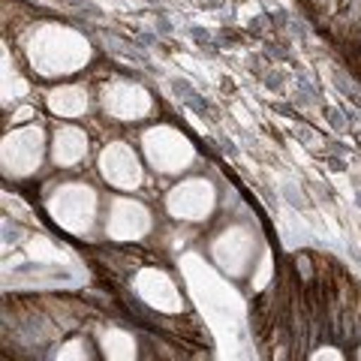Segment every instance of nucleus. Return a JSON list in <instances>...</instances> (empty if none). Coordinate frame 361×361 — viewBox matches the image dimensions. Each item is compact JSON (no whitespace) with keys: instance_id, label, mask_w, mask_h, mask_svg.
Here are the masks:
<instances>
[{"instance_id":"obj_9","label":"nucleus","mask_w":361,"mask_h":361,"mask_svg":"<svg viewBox=\"0 0 361 361\" xmlns=\"http://www.w3.org/2000/svg\"><path fill=\"white\" fill-rule=\"evenodd\" d=\"M214 259L220 262V268L226 271V274H244L247 265H250V259H253V238H250V232H244V229H232V232H226L223 238L214 244Z\"/></svg>"},{"instance_id":"obj_16","label":"nucleus","mask_w":361,"mask_h":361,"mask_svg":"<svg viewBox=\"0 0 361 361\" xmlns=\"http://www.w3.org/2000/svg\"><path fill=\"white\" fill-rule=\"evenodd\" d=\"M313 358L316 361H322V358H341V353H337V349H331V346H325V349H316V353H313Z\"/></svg>"},{"instance_id":"obj_2","label":"nucleus","mask_w":361,"mask_h":361,"mask_svg":"<svg viewBox=\"0 0 361 361\" xmlns=\"http://www.w3.org/2000/svg\"><path fill=\"white\" fill-rule=\"evenodd\" d=\"M49 214L66 232H87L97 217V193L85 184H66L49 199Z\"/></svg>"},{"instance_id":"obj_3","label":"nucleus","mask_w":361,"mask_h":361,"mask_svg":"<svg viewBox=\"0 0 361 361\" xmlns=\"http://www.w3.org/2000/svg\"><path fill=\"white\" fill-rule=\"evenodd\" d=\"M145 157L151 160L154 169L160 172H180L193 163V145H190L178 130L169 127H154L145 133Z\"/></svg>"},{"instance_id":"obj_14","label":"nucleus","mask_w":361,"mask_h":361,"mask_svg":"<svg viewBox=\"0 0 361 361\" xmlns=\"http://www.w3.org/2000/svg\"><path fill=\"white\" fill-rule=\"evenodd\" d=\"M58 358H87V349L82 341H70L58 349Z\"/></svg>"},{"instance_id":"obj_5","label":"nucleus","mask_w":361,"mask_h":361,"mask_svg":"<svg viewBox=\"0 0 361 361\" xmlns=\"http://www.w3.org/2000/svg\"><path fill=\"white\" fill-rule=\"evenodd\" d=\"M166 205H169V214L178 220H205L214 211V187L202 178L184 180V184H178L169 193Z\"/></svg>"},{"instance_id":"obj_17","label":"nucleus","mask_w":361,"mask_h":361,"mask_svg":"<svg viewBox=\"0 0 361 361\" xmlns=\"http://www.w3.org/2000/svg\"><path fill=\"white\" fill-rule=\"evenodd\" d=\"M358 355H361V353H358Z\"/></svg>"},{"instance_id":"obj_15","label":"nucleus","mask_w":361,"mask_h":361,"mask_svg":"<svg viewBox=\"0 0 361 361\" xmlns=\"http://www.w3.org/2000/svg\"><path fill=\"white\" fill-rule=\"evenodd\" d=\"M268 274H271V259L265 256V262H262V268H259V277H256V289H259V286H265V280H268Z\"/></svg>"},{"instance_id":"obj_8","label":"nucleus","mask_w":361,"mask_h":361,"mask_svg":"<svg viewBox=\"0 0 361 361\" xmlns=\"http://www.w3.org/2000/svg\"><path fill=\"white\" fill-rule=\"evenodd\" d=\"M148 229H151L148 208L135 205V202H127V199L111 202V211H109V235L111 238L135 241V238H142Z\"/></svg>"},{"instance_id":"obj_1","label":"nucleus","mask_w":361,"mask_h":361,"mask_svg":"<svg viewBox=\"0 0 361 361\" xmlns=\"http://www.w3.org/2000/svg\"><path fill=\"white\" fill-rule=\"evenodd\" d=\"M33 70H39L42 75H61V73H75L82 70L90 58V49L85 37H78L75 30H66L58 25L39 27L33 33V39L27 45Z\"/></svg>"},{"instance_id":"obj_11","label":"nucleus","mask_w":361,"mask_h":361,"mask_svg":"<svg viewBox=\"0 0 361 361\" xmlns=\"http://www.w3.org/2000/svg\"><path fill=\"white\" fill-rule=\"evenodd\" d=\"M85 151H87V139H85L82 130H75V127L58 130L54 145H51V157L58 166H75L85 157Z\"/></svg>"},{"instance_id":"obj_4","label":"nucleus","mask_w":361,"mask_h":361,"mask_svg":"<svg viewBox=\"0 0 361 361\" xmlns=\"http://www.w3.org/2000/svg\"><path fill=\"white\" fill-rule=\"evenodd\" d=\"M42 163V133L39 127L13 130L4 139V172L6 175H30Z\"/></svg>"},{"instance_id":"obj_6","label":"nucleus","mask_w":361,"mask_h":361,"mask_svg":"<svg viewBox=\"0 0 361 361\" xmlns=\"http://www.w3.org/2000/svg\"><path fill=\"white\" fill-rule=\"evenodd\" d=\"M103 106H106L109 115L123 118V121H135V118H145L151 111V97L142 85L111 82L103 87Z\"/></svg>"},{"instance_id":"obj_13","label":"nucleus","mask_w":361,"mask_h":361,"mask_svg":"<svg viewBox=\"0 0 361 361\" xmlns=\"http://www.w3.org/2000/svg\"><path fill=\"white\" fill-rule=\"evenodd\" d=\"M103 353H106V358H133L135 355V341L127 331L109 329L103 334Z\"/></svg>"},{"instance_id":"obj_10","label":"nucleus","mask_w":361,"mask_h":361,"mask_svg":"<svg viewBox=\"0 0 361 361\" xmlns=\"http://www.w3.org/2000/svg\"><path fill=\"white\" fill-rule=\"evenodd\" d=\"M135 289H139V295L157 310H166V313H178L180 310L178 289H175L172 280L163 274V271H142L139 280H135Z\"/></svg>"},{"instance_id":"obj_12","label":"nucleus","mask_w":361,"mask_h":361,"mask_svg":"<svg viewBox=\"0 0 361 361\" xmlns=\"http://www.w3.org/2000/svg\"><path fill=\"white\" fill-rule=\"evenodd\" d=\"M49 109L54 111V115H63V118L82 115V111L87 109V94H85V87H78V85L54 87L51 94H49Z\"/></svg>"},{"instance_id":"obj_7","label":"nucleus","mask_w":361,"mask_h":361,"mask_svg":"<svg viewBox=\"0 0 361 361\" xmlns=\"http://www.w3.org/2000/svg\"><path fill=\"white\" fill-rule=\"evenodd\" d=\"M99 172L106 175L109 184H115L121 190H135L142 184V166L123 142L109 145L103 151V157H99Z\"/></svg>"}]
</instances>
